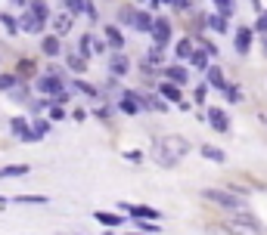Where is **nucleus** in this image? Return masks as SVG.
<instances>
[{
  "instance_id": "412c9836",
  "label": "nucleus",
  "mask_w": 267,
  "mask_h": 235,
  "mask_svg": "<svg viewBox=\"0 0 267 235\" xmlns=\"http://www.w3.org/2000/svg\"><path fill=\"white\" fill-rule=\"evenodd\" d=\"M28 10H31V13H34V16H41V19H44V22H47V19H50V7H47V4H44V0H31V4H28Z\"/></svg>"
},
{
  "instance_id": "393cba45",
  "label": "nucleus",
  "mask_w": 267,
  "mask_h": 235,
  "mask_svg": "<svg viewBox=\"0 0 267 235\" xmlns=\"http://www.w3.org/2000/svg\"><path fill=\"white\" fill-rule=\"evenodd\" d=\"M0 22H4V28H7L10 34H19V22H16V16L4 13V16H0Z\"/></svg>"
},
{
  "instance_id": "0eeeda50",
  "label": "nucleus",
  "mask_w": 267,
  "mask_h": 235,
  "mask_svg": "<svg viewBox=\"0 0 267 235\" xmlns=\"http://www.w3.org/2000/svg\"><path fill=\"white\" fill-rule=\"evenodd\" d=\"M13 133H16V136H22L25 142H37V139H41V136L34 133V127H28L25 118H13Z\"/></svg>"
},
{
  "instance_id": "79ce46f5",
  "label": "nucleus",
  "mask_w": 267,
  "mask_h": 235,
  "mask_svg": "<svg viewBox=\"0 0 267 235\" xmlns=\"http://www.w3.org/2000/svg\"><path fill=\"white\" fill-rule=\"evenodd\" d=\"M134 4H146V0H134Z\"/></svg>"
},
{
  "instance_id": "a211bd4d",
  "label": "nucleus",
  "mask_w": 267,
  "mask_h": 235,
  "mask_svg": "<svg viewBox=\"0 0 267 235\" xmlns=\"http://www.w3.org/2000/svg\"><path fill=\"white\" fill-rule=\"evenodd\" d=\"M199 152L205 155V158H208V161H217V164H224V161H227V155H224L221 149H214V145H202Z\"/></svg>"
},
{
  "instance_id": "a878e982",
  "label": "nucleus",
  "mask_w": 267,
  "mask_h": 235,
  "mask_svg": "<svg viewBox=\"0 0 267 235\" xmlns=\"http://www.w3.org/2000/svg\"><path fill=\"white\" fill-rule=\"evenodd\" d=\"M193 53H196V50H193V41H180V44H177V56H180V59H189Z\"/></svg>"
},
{
  "instance_id": "6ab92c4d",
  "label": "nucleus",
  "mask_w": 267,
  "mask_h": 235,
  "mask_svg": "<svg viewBox=\"0 0 267 235\" xmlns=\"http://www.w3.org/2000/svg\"><path fill=\"white\" fill-rule=\"evenodd\" d=\"M41 50L47 53V56H59V37H44V41H41Z\"/></svg>"
},
{
  "instance_id": "423d86ee",
  "label": "nucleus",
  "mask_w": 267,
  "mask_h": 235,
  "mask_svg": "<svg viewBox=\"0 0 267 235\" xmlns=\"http://www.w3.org/2000/svg\"><path fill=\"white\" fill-rule=\"evenodd\" d=\"M44 25H47V22H44L41 16H34L31 10H28V13L22 16V22H19V28H22L25 34H41V31H44Z\"/></svg>"
},
{
  "instance_id": "b1692460",
  "label": "nucleus",
  "mask_w": 267,
  "mask_h": 235,
  "mask_svg": "<svg viewBox=\"0 0 267 235\" xmlns=\"http://www.w3.org/2000/svg\"><path fill=\"white\" fill-rule=\"evenodd\" d=\"M0 173H4V177H25L28 173V164H10V167H4Z\"/></svg>"
},
{
  "instance_id": "7c9ffc66",
  "label": "nucleus",
  "mask_w": 267,
  "mask_h": 235,
  "mask_svg": "<svg viewBox=\"0 0 267 235\" xmlns=\"http://www.w3.org/2000/svg\"><path fill=\"white\" fill-rule=\"evenodd\" d=\"M68 68H71V71H78V74L87 71V68H84V59H81V56H71V53H68Z\"/></svg>"
},
{
  "instance_id": "2eb2a0df",
  "label": "nucleus",
  "mask_w": 267,
  "mask_h": 235,
  "mask_svg": "<svg viewBox=\"0 0 267 235\" xmlns=\"http://www.w3.org/2000/svg\"><path fill=\"white\" fill-rule=\"evenodd\" d=\"M249 47H252V31L249 28H239L236 31V50L239 53H249Z\"/></svg>"
},
{
  "instance_id": "f3484780",
  "label": "nucleus",
  "mask_w": 267,
  "mask_h": 235,
  "mask_svg": "<svg viewBox=\"0 0 267 235\" xmlns=\"http://www.w3.org/2000/svg\"><path fill=\"white\" fill-rule=\"evenodd\" d=\"M93 217H96L103 226H122V223H125V217H115V214H109V211H96Z\"/></svg>"
},
{
  "instance_id": "aec40b11",
  "label": "nucleus",
  "mask_w": 267,
  "mask_h": 235,
  "mask_svg": "<svg viewBox=\"0 0 267 235\" xmlns=\"http://www.w3.org/2000/svg\"><path fill=\"white\" fill-rule=\"evenodd\" d=\"M208 84L217 87V90H227V81H224V71L221 68H208Z\"/></svg>"
},
{
  "instance_id": "1a4fd4ad",
  "label": "nucleus",
  "mask_w": 267,
  "mask_h": 235,
  "mask_svg": "<svg viewBox=\"0 0 267 235\" xmlns=\"http://www.w3.org/2000/svg\"><path fill=\"white\" fill-rule=\"evenodd\" d=\"M109 71H112V74H128V71H131V59L118 50L115 56L109 59Z\"/></svg>"
},
{
  "instance_id": "cd10ccee",
  "label": "nucleus",
  "mask_w": 267,
  "mask_h": 235,
  "mask_svg": "<svg viewBox=\"0 0 267 235\" xmlns=\"http://www.w3.org/2000/svg\"><path fill=\"white\" fill-rule=\"evenodd\" d=\"M16 74H0V90H16Z\"/></svg>"
},
{
  "instance_id": "f03ea898",
  "label": "nucleus",
  "mask_w": 267,
  "mask_h": 235,
  "mask_svg": "<svg viewBox=\"0 0 267 235\" xmlns=\"http://www.w3.org/2000/svg\"><path fill=\"white\" fill-rule=\"evenodd\" d=\"M208 201H214V204H221V208H227V211H233V214H246L249 211V201L242 198V195H236V192H224V189H205L202 192Z\"/></svg>"
},
{
  "instance_id": "bb28decb",
  "label": "nucleus",
  "mask_w": 267,
  "mask_h": 235,
  "mask_svg": "<svg viewBox=\"0 0 267 235\" xmlns=\"http://www.w3.org/2000/svg\"><path fill=\"white\" fill-rule=\"evenodd\" d=\"M208 25L224 34V31H227V16H208Z\"/></svg>"
},
{
  "instance_id": "5701e85b",
  "label": "nucleus",
  "mask_w": 267,
  "mask_h": 235,
  "mask_svg": "<svg viewBox=\"0 0 267 235\" xmlns=\"http://www.w3.org/2000/svg\"><path fill=\"white\" fill-rule=\"evenodd\" d=\"M78 56H81V59H90V56H93V37H90V34H84V37H81Z\"/></svg>"
},
{
  "instance_id": "c756f323",
  "label": "nucleus",
  "mask_w": 267,
  "mask_h": 235,
  "mask_svg": "<svg viewBox=\"0 0 267 235\" xmlns=\"http://www.w3.org/2000/svg\"><path fill=\"white\" fill-rule=\"evenodd\" d=\"M16 201H25V204H47V198H44V195H19Z\"/></svg>"
},
{
  "instance_id": "4468645a",
  "label": "nucleus",
  "mask_w": 267,
  "mask_h": 235,
  "mask_svg": "<svg viewBox=\"0 0 267 235\" xmlns=\"http://www.w3.org/2000/svg\"><path fill=\"white\" fill-rule=\"evenodd\" d=\"M159 93H162L165 99H171V102H180V87L171 84V81H162V84H159Z\"/></svg>"
},
{
  "instance_id": "58836bf2",
  "label": "nucleus",
  "mask_w": 267,
  "mask_h": 235,
  "mask_svg": "<svg viewBox=\"0 0 267 235\" xmlns=\"http://www.w3.org/2000/svg\"><path fill=\"white\" fill-rule=\"evenodd\" d=\"M258 31H267V13L261 16V22H258Z\"/></svg>"
},
{
  "instance_id": "473e14b6",
  "label": "nucleus",
  "mask_w": 267,
  "mask_h": 235,
  "mask_svg": "<svg viewBox=\"0 0 267 235\" xmlns=\"http://www.w3.org/2000/svg\"><path fill=\"white\" fill-rule=\"evenodd\" d=\"M75 87H78V90H81L84 96H90V99H96V96H100V93H96V87H90V84H84V81H78Z\"/></svg>"
},
{
  "instance_id": "a19ab883",
  "label": "nucleus",
  "mask_w": 267,
  "mask_h": 235,
  "mask_svg": "<svg viewBox=\"0 0 267 235\" xmlns=\"http://www.w3.org/2000/svg\"><path fill=\"white\" fill-rule=\"evenodd\" d=\"M264 56H267V41H264Z\"/></svg>"
},
{
  "instance_id": "72a5a7b5",
  "label": "nucleus",
  "mask_w": 267,
  "mask_h": 235,
  "mask_svg": "<svg viewBox=\"0 0 267 235\" xmlns=\"http://www.w3.org/2000/svg\"><path fill=\"white\" fill-rule=\"evenodd\" d=\"M31 74H34V65H31L28 59H25V62H19V77H31Z\"/></svg>"
},
{
  "instance_id": "4be33fe9",
  "label": "nucleus",
  "mask_w": 267,
  "mask_h": 235,
  "mask_svg": "<svg viewBox=\"0 0 267 235\" xmlns=\"http://www.w3.org/2000/svg\"><path fill=\"white\" fill-rule=\"evenodd\" d=\"M189 62H193V68H199V71H208V53L205 50H196L193 56H189Z\"/></svg>"
},
{
  "instance_id": "ddd939ff",
  "label": "nucleus",
  "mask_w": 267,
  "mask_h": 235,
  "mask_svg": "<svg viewBox=\"0 0 267 235\" xmlns=\"http://www.w3.org/2000/svg\"><path fill=\"white\" fill-rule=\"evenodd\" d=\"M71 22H75V16H71V13H59V16L53 19L56 34H68V31H71Z\"/></svg>"
},
{
  "instance_id": "37998d69",
  "label": "nucleus",
  "mask_w": 267,
  "mask_h": 235,
  "mask_svg": "<svg viewBox=\"0 0 267 235\" xmlns=\"http://www.w3.org/2000/svg\"><path fill=\"white\" fill-rule=\"evenodd\" d=\"M0 177H4V173H0Z\"/></svg>"
},
{
  "instance_id": "f257e3e1",
  "label": "nucleus",
  "mask_w": 267,
  "mask_h": 235,
  "mask_svg": "<svg viewBox=\"0 0 267 235\" xmlns=\"http://www.w3.org/2000/svg\"><path fill=\"white\" fill-rule=\"evenodd\" d=\"M186 155H189V139L177 136V133L162 136V139H156V145H152V158H156L159 167H177Z\"/></svg>"
},
{
  "instance_id": "c9c22d12",
  "label": "nucleus",
  "mask_w": 267,
  "mask_h": 235,
  "mask_svg": "<svg viewBox=\"0 0 267 235\" xmlns=\"http://www.w3.org/2000/svg\"><path fill=\"white\" fill-rule=\"evenodd\" d=\"M227 99H230V102H239V99H242L239 87H227Z\"/></svg>"
},
{
  "instance_id": "9d476101",
  "label": "nucleus",
  "mask_w": 267,
  "mask_h": 235,
  "mask_svg": "<svg viewBox=\"0 0 267 235\" xmlns=\"http://www.w3.org/2000/svg\"><path fill=\"white\" fill-rule=\"evenodd\" d=\"M208 121H211V127L217 133H227V127H230V121H227V114L221 108H208Z\"/></svg>"
},
{
  "instance_id": "ea45409f",
  "label": "nucleus",
  "mask_w": 267,
  "mask_h": 235,
  "mask_svg": "<svg viewBox=\"0 0 267 235\" xmlns=\"http://www.w3.org/2000/svg\"><path fill=\"white\" fill-rule=\"evenodd\" d=\"M13 4H22V7H25V4H28V0H13Z\"/></svg>"
},
{
  "instance_id": "f8f14e48",
  "label": "nucleus",
  "mask_w": 267,
  "mask_h": 235,
  "mask_svg": "<svg viewBox=\"0 0 267 235\" xmlns=\"http://www.w3.org/2000/svg\"><path fill=\"white\" fill-rule=\"evenodd\" d=\"M106 41H109L112 50H122V47H125V34H122L115 25H109V28H106Z\"/></svg>"
},
{
  "instance_id": "9b49d317",
  "label": "nucleus",
  "mask_w": 267,
  "mask_h": 235,
  "mask_svg": "<svg viewBox=\"0 0 267 235\" xmlns=\"http://www.w3.org/2000/svg\"><path fill=\"white\" fill-rule=\"evenodd\" d=\"M165 77H168L171 84H177V87H180V84H186V77H189V74H186V68H183V65H168V68H165Z\"/></svg>"
},
{
  "instance_id": "f704fd0d",
  "label": "nucleus",
  "mask_w": 267,
  "mask_h": 235,
  "mask_svg": "<svg viewBox=\"0 0 267 235\" xmlns=\"http://www.w3.org/2000/svg\"><path fill=\"white\" fill-rule=\"evenodd\" d=\"M34 133L37 136H47L50 133V121H34Z\"/></svg>"
},
{
  "instance_id": "2f4dec72",
  "label": "nucleus",
  "mask_w": 267,
  "mask_h": 235,
  "mask_svg": "<svg viewBox=\"0 0 267 235\" xmlns=\"http://www.w3.org/2000/svg\"><path fill=\"white\" fill-rule=\"evenodd\" d=\"M214 7L221 10V16H230L233 13V0H214Z\"/></svg>"
},
{
  "instance_id": "4c0bfd02",
  "label": "nucleus",
  "mask_w": 267,
  "mask_h": 235,
  "mask_svg": "<svg viewBox=\"0 0 267 235\" xmlns=\"http://www.w3.org/2000/svg\"><path fill=\"white\" fill-rule=\"evenodd\" d=\"M205 93H208V87H196V102H202V99H205Z\"/></svg>"
},
{
  "instance_id": "20e7f679",
  "label": "nucleus",
  "mask_w": 267,
  "mask_h": 235,
  "mask_svg": "<svg viewBox=\"0 0 267 235\" xmlns=\"http://www.w3.org/2000/svg\"><path fill=\"white\" fill-rule=\"evenodd\" d=\"M37 90H41L47 99H53V102H65V99H68V90H65V84H62L59 74H44V77H37Z\"/></svg>"
},
{
  "instance_id": "7ed1b4c3",
  "label": "nucleus",
  "mask_w": 267,
  "mask_h": 235,
  "mask_svg": "<svg viewBox=\"0 0 267 235\" xmlns=\"http://www.w3.org/2000/svg\"><path fill=\"white\" fill-rule=\"evenodd\" d=\"M224 232L230 235H261V226L255 223V217L246 211V214H236L230 220H224Z\"/></svg>"
},
{
  "instance_id": "39448f33",
  "label": "nucleus",
  "mask_w": 267,
  "mask_h": 235,
  "mask_svg": "<svg viewBox=\"0 0 267 235\" xmlns=\"http://www.w3.org/2000/svg\"><path fill=\"white\" fill-rule=\"evenodd\" d=\"M152 41H156V47L162 50V47H168V41H171V22L168 19H156L152 22Z\"/></svg>"
},
{
  "instance_id": "e433bc0d",
  "label": "nucleus",
  "mask_w": 267,
  "mask_h": 235,
  "mask_svg": "<svg viewBox=\"0 0 267 235\" xmlns=\"http://www.w3.org/2000/svg\"><path fill=\"white\" fill-rule=\"evenodd\" d=\"M93 53H96V56L106 53V44H103V41H93Z\"/></svg>"
},
{
  "instance_id": "dca6fc26",
  "label": "nucleus",
  "mask_w": 267,
  "mask_h": 235,
  "mask_svg": "<svg viewBox=\"0 0 267 235\" xmlns=\"http://www.w3.org/2000/svg\"><path fill=\"white\" fill-rule=\"evenodd\" d=\"M152 22H156V16H149V13H137L134 16V28L137 31H152Z\"/></svg>"
},
{
  "instance_id": "6e6552de",
  "label": "nucleus",
  "mask_w": 267,
  "mask_h": 235,
  "mask_svg": "<svg viewBox=\"0 0 267 235\" xmlns=\"http://www.w3.org/2000/svg\"><path fill=\"white\" fill-rule=\"evenodd\" d=\"M128 214H134V217H140V220H152V223H156L162 214L156 211V208H143V204H122Z\"/></svg>"
},
{
  "instance_id": "c85d7f7f",
  "label": "nucleus",
  "mask_w": 267,
  "mask_h": 235,
  "mask_svg": "<svg viewBox=\"0 0 267 235\" xmlns=\"http://www.w3.org/2000/svg\"><path fill=\"white\" fill-rule=\"evenodd\" d=\"M84 7H87V0H65V13H71V16L81 13Z\"/></svg>"
}]
</instances>
